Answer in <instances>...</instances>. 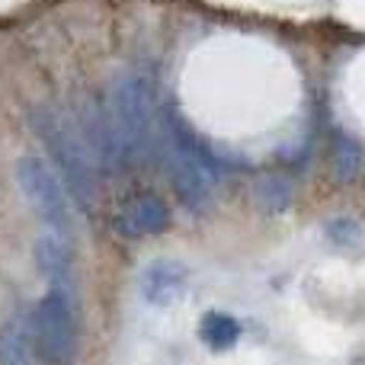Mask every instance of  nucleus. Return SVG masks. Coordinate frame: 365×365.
Segmentation results:
<instances>
[{
    "instance_id": "1",
    "label": "nucleus",
    "mask_w": 365,
    "mask_h": 365,
    "mask_svg": "<svg viewBox=\"0 0 365 365\" xmlns=\"http://www.w3.org/2000/svg\"><path fill=\"white\" fill-rule=\"evenodd\" d=\"M29 128L42 148L48 151L51 167L58 170V177L64 180L71 199L81 208H96L100 199V167H96L93 154H90L87 141H83L77 122H71L61 109L48 106V103H36V106L26 113Z\"/></svg>"
},
{
    "instance_id": "2",
    "label": "nucleus",
    "mask_w": 365,
    "mask_h": 365,
    "mask_svg": "<svg viewBox=\"0 0 365 365\" xmlns=\"http://www.w3.org/2000/svg\"><path fill=\"white\" fill-rule=\"evenodd\" d=\"M160 158L167 160V173H170L177 199L192 215L208 212L215 182L221 177V164L212 154V148L177 115L164 122V154Z\"/></svg>"
},
{
    "instance_id": "3",
    "label": "nucleus",
    "mask_w": 365,
    "mask_h": 365,
    "mask_svg": "<svg viewBox=\"0 0 365 365\" xmlns=\"http://www.w3.org/2000/svg\"><path fill=\"white\" fill-rule=\"evenodd\" d=\"M106 100L122 135H125V145L135 158V167L145 164V160H158L164 154V122H160L148 77L138 74V71L119 74L109 83Z\"/></svg>"
},
{
    "instance_id": "4",
    "label": "nucleus",
    "mask_w": 365,
    "mask_h": 365,
    "mask_svg": "<svg viewBox=\"0 0 365 365\" xmlns=\"http://www.w3.org/2000/svg\"><path fill=\"white\" fill-rule=\"evenodd\" d=\"M13 173L38 221L48 225V231L71 237V192L51 160H45L42 154H23Z\"/></svg>"
},
{
    "instance_id": "5",
    "label": "nucleus",
    "mask_w": 365,
    "mask_h": 365,
    "mask_svg": "<svg viewBox=\"0 0 365 365\" xmlns=\"http://www.w3.org/2000/svg\"><path fill=\"white\" fill-rule=\"evenodd\" d=\"M32 334L45 365H74L81 349V327L68 292L51 289L48 295L38 298L32 311Z\"/></svg>"
},
{
    "instance_id": "6",
    "label": "nucleus",
    "mask_w": 365,
    "mask_h": 365,
    "mask_svg": "<svg viewBox=\"0 0 365 365\" xmlns=\"http://www.w3.org/2000/svg\"><path fill=\"white\" fill-rule=\"evenodd\" d=\"M77 128H81L83 141H87L90 154H93L96 167L103 177H122L135 167V158L125 145L119 122H115L113 109H109L106 93H90L77 109Z\"/></svg>"
},
{
    "instance_id": "7",
    "label": "nucleus",
    "mask_w": 365,
    "mask_h": 365,
    "mask_svg": "<svg viewBox=\"0 0 365 365\" xmlns=\"http://www.w3.org/2000/svg\"><path fill=\"white\" fill-rule=\"evenodd\" d=\"M113 227L115 234H122L128 240L158 237V234H164L170 227V205L154 192H138L119 205Z\"/></svg>"
},
{
    "instance_id": "8",
    "label": "nucleus",
    "mask_w": 365,
    "mask_h": 365,
    "mask_svg": "<svg viewBox=\"0 0 365 365\" xmlns=\"http://www.w3.org/2000/svg\"><path fill=\"white\" fill-rule=\"evenodd\" d=\"M186 282H189L186 263H180V259H173V257L151 259L138 276L141 298H145L148 304H154V308H167V304L180 302V295L186 292Z\"/></svg>"
},
{
    "instance_id": "9",
    "label": "nucleus",
    "mask_w": 365,
    "mask_h": 365,
    "mask_svg": "<svg viewBox=\"0 0 365 365\" xmlns=\"http://www.w3.org/2000/svg\"><path fill=\"white\" fill-rule=\"evenodd\" d=\"M0 365H42L32 334V314H16L0 327Z\"/></svg>"
},
{
    "instance_id": "10",
    "label": "nucleus",
    "mask_w": 365,
    "mask_h": 365,
    "mask_svg": "<svg viewBox=\"0 0 365 365\" xmlns=\"http://www.w3.org/2000/svg\"><path fill=\"white\" fill-rule=\"evenodd\" d=\"M36 266L45 279L51 282V289L68 292L71 285V244L64 234H42L36 240Z\"/></svg>"
},
{
    "instance_id": "11",
    "label": "nucleus",
    "mask_w": 365,
    "mask_h": 365,
    "mask_svg": "<svg viewBox=\"0 0 365 365\" xmlns=\"http://www.w3.org/2000/svg\"><path fill=\"white\" fill-rule=\"evenodd\" d=\"M253 202H257V208L266 215L289 212V208L295 205V180L279 170L259 173V177L253 180Z\"/></svg>"
},
{
    "instance_id": "12",
    "label": "nucleus",
    "mask_w": 365,
    "mask_h": 365,
    "mask_svg": "<svg viewBox=\"0 0 365 365\" xmlns=\"http://www.w3.org/2000/svg\"><path fill=\"white\" fill-rule=\"evenodd\" d=\"M240 334H244L240 321L231 314H225V311H208V314H202V321H199V340L205 343L212 353H227V349H234L240 340Z\"/></svg>"
},
{
    "instance_id": "13",
    "label": "nucleus",
    "mask_w": 365,
    "mask_h": 365,
    "mask_svg": "<svg viewBox=\"0 0 365 365\" xmlns=\"http://www.w3.org/2000/svg\"><path fill=\"white\" fill-rule=\"evenodd\" d=\"M330 160H334V173L340 182H356L365 170V151L362 145L349 132L334 135V148H330Z\"/></svg>"
},
{
    "instance_id": "14",
    "label": "nucleus",
    "mask_w": 365,
    "mask_h": 365,
    "mask_svg": "<svg viewBox=\"0 0 365 365\" xmlns=\"http://www.w3.org/2000/svg\"><path fill=\"white\" fill-rule=\"evenodd\" d=\"M324 234H327V240L330 244H336V247H356V244H362V237H365L362 225L359 221H353V218L327 221V225H324Z\"/></svg>"
}]
</instances>
